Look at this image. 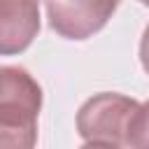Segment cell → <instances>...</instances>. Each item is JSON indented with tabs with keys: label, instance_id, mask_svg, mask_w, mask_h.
I'll return each instance as SVG.
<instances>
[{
	"label": "cell",
	"instance_id": "obj_1",
	"mask_svg": "<svg viewBox=\"0 0 149 149\" xmlns=\"http://www.w3.org/2000/svg\"><path fill=\"white\" fill-rule=\"evenodd\" d=\"M42 88L23 68L0 70V147L30 149L37 142Z\"/></svg>",
	"mask_w": 149,
	"mask_h": 149
},
{
	"label": "cell",
	"instance_id": "obj_2",
	"mask_svg": "<svg viewBox=\"0 0 149 149\" xmlns=\"http://www.w3.org/2000/svg\"><path fill=\"white\" fill-rule=\"evenodd\" d=\"M140 107L121 93H95L77 112V133L86 147H130Z\"/></svg>",
	"mask_w": 149,
	"mask_h": 149
},
{
	"label": "cell",
	"instance_id": "obj_3",
	"mask_svg": "<svg viewBox=\"0 0 149 149\" xmlns=\"http://www.w3.org/2000/svg\"><path fill=\"white\" fill-rule=\"evenodd\" d=\"M47 19L56 35L86 40L102 30L119 7V0H44Z\"/></svg>",
	"mask_w": 149,
	"mask_h": 149
},
{
	"label": "cell",
	"instance_id": "obj_4",
	"mask_svg": "<svg viewBox=\"0 0 149 149\" xmlns=\"http://www.w3.org/2000/svg\"><path fill=\"white\" fill-rule=\"evenodd\" d=\"M40 33L37 0H0V54L26 51Z\"/></svg>",
	"mask_w": 149,
	"mask_h": 149
},
{
	"label": "cell",
	"instance_id": "obj_5",
	"mask_svg": "<svg viewBox=\"0 0 149 149\" xmlns=\"http://www.w3.org/2000/svg\"><path fill=\"white\" fill-rule=\"evenodd\" d=\"M130 147H149V100L140 107L133 137H130Z\"/></svg>",
	"mask_w": 149,
	"mask_h": 149
},
{
	"label": "cell",
	"instance_id": "obj_6",
	"mask_svg": "<svg viewBox=\"0 0 149 149\" xmlns=\"http://www.w3.org/2000/svg\"><path fill=\"white\" fill-rule=\"evenodd\" d=\"M140 61H142V68L144 72L149 74V23L142 33V40H140Z\"/></svg>",
	"mask_w": 149,
	"mask_h": 149
},
{
	"label": "cell",
	"instance_id": "obj_7",
	"mask_svg": "<svg viewBox=\"0 0 149 149\" xmlns=\"http://www.w3.org/2000/svg\"><path fill=\"white\" fill-rule=\"evenodd\" d=\"M137 2H142L144 7H149V0H137Z\"/></svg>",
	"mask_w": 149,
	"mask_h": 149
}]
</instances>
